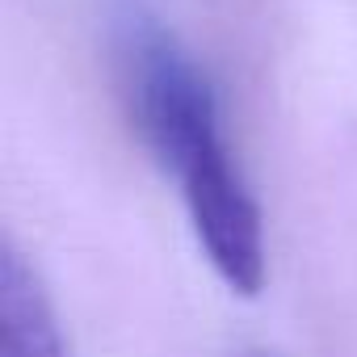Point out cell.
Here are the masks:
<instances>
[{"label": "cell", "mask_w": 357, "mask_h": 357, "mask_svg": "<svg viewBox=\"0 0 357 357\" xmlns=\"http://www.w3.org/2000/svg\"><path fill=\"white\" fill-rule=\"evenodd\" d=\"M118 63L130 122L155 164L172 176L198 248L231 294L257 298L269 269L265 219L223 139L211 80L172 34L147 22L126 26Z\"/></svg>", "instance_id": "obj_1"}, {"label": "cell", "mask_w": 357, "mask_h": 357, "mask_svg": "<svg viewBox=\"0 0 357 357\" xmlns=\"http://www.w3.org/2000/svg\"><path fill=\"white\" fill-rule=\"evenodd\" d=\"M0 357H68L47 286L13 244L0 257Z\"/></svg>", "instance_id": "obj_2"}]
</instances>
